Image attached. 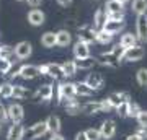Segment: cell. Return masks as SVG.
Returning <instances> with one entry per match:
<instances>
[{
    "label": "cell",
    "mask_w": 147,
    "mask_h": 140,
    "mask_svg": "<svg viewBox=\"0 0 147 140\" xmlns=\"http://www.w3.org/2000/svg\"><path fill=\"white\" fill-rule=\"evenodd\" d=\"M54 93H56V86L46 83V85L39 86V90L36 91V94L33 96V101H34V103H39V101H42V103H49V101L54 98Z\"/></svg>",
    "instance_id": "6da1fadb"
},
{
    "label": "cell",
    "mask_w": 147,
    "mask_h": 140,
    "mask_svg": "<svg viewBox=\"0 0 147 140\" xmlns=\"http://www.w3.org/2000/svg\"><path fill=\"white\" fill-rule=\"evenodd\" d=\"M49 132V127H47V122L46 121H41V122H36V124H33L30 129H26L25 132V137L28 140H34V139H39L42 137L44 134Z\"/></svg>",
    "instance_id": "7a4b0ae2"
},
{
    "label": "cell",
    "mask_w": 147,
    "mask_h": 140,
    "mask_svg": "<svg viewBox=\"0 0 147 140\" xmlns=\"http://www.w3.org/2000/svg\"><path fill=\"white\" fill-rule=\"evenodd\" d=\"M79 39L80 41H85L88 42V44H92V42L96 41V29H95L93 25H82L79 28Z\"/></svg>",
    "instance_id": "3957f363"
},
{
    "label": "cell",
    "mask_w": 147,
    "mask_h": 140,
    "mask_svg": "<svg viewBox=\"0 0 147 140\" xmlns=\"http://www.w3.org/2000/svg\"><path fill=\"white\" fill-rule=\"evenodd\" d=\"M144 56H146L144 47L141 44H137V46H132L129 49H126V52H124V60L126 62H139V60L144 59Z\"/></svg>",
    "instance_id": "277c9868"
},
{
    "label": "cell",
    "mask_w": 147,
    "mask_h": 140,
    "mask_svg": "<svg viewBox=\"0 0 147 140\" xmlns=\"http://www.w3.org/2000/svg\"><path fill=\"white\" fill-rule=\"evenodd\" d=\"M136 34L141 42H147V13L146 15H137Z\"/></svg>",
    "instance_id": "5b68a950"
},
{
    "label": "cell",
    "mask_w": 147,
    "mask_h": 140,
    "mask_svg": "<svg viewBox=\"0 0 147 140\" xmlns=\"http://www.w3.org/2000/svg\"><path fill=\"white\" fill-rule=\"evenodd\" d=\"M106 21H108V11H106L105 7H100V8H96V11H95L93 15V26L96 31H100V29H103L106 25Z\"/></svg>",
    "instance_id": "8992f818"
},
{
    "label": "cell",
    "mask_w": 147,
    "mask_h": 140,
    "mask_svg": "<svg viewBox=\"0 0 147 140\" xmlns=\"http://www.w3.org/2000/svg\"><path fill=\"white\" fill-rule=\"evenodd\" d=\"M31 52H33V46H31V42H28V41H20L15 46V54L18 57V60L28 59L31 56Z\"/></svg>",
    "instance_id": "52a82bcc"
},
{
    "label": "cell",
    "mask_w": 147,
    "mask_h": 140,
    "mask_svg": "<svg viewBox=\"0 0 147 140\" xmlns=\"http://www.w3.org/2000/svg\"><path fill=\"white\" fill-rule=\"evenodd\" d=\"M98 60V64H101V65H106V67H111V68H116L118 65H119V59L116 57L115 54L111 51L108 52H103V54H100V57L96 59Z\"/></svg>",
    "instance_id": "ba28073f"
},
{
    "label": "cell",
    "mask_w": 147,
    "mask_h": 140,
    "mask_svg": "<svg viewBox=\"0 0 147 140\" xmlns=\"http://www.w3.org/2000/svg\"><path fill=\"white\" fill-rule=\"evenodd\" d=\"M8 114H10V121L13 122V124H18V122H21L23 121V117H25V109H23V106L18 103H13L8 106Z\"/></svg>",
    "instance_id": "9c48e42d"
},
{
    "label": "cell",
    "mask_w": 147,
    "mask_h": 140,
    "mask_svg": "<svg viewBox=\"0 0 147 140\" xmlns=\"http://www.w3.org/2000/svg\"><path fill=\"white\" fill-rule=\"evenodd\" d=\"M100 132H101V139L111 140L116 135V122L111 121V119L105 121V122L101 124V127H100Z\"/></svg>",
    "instance_id": "30bf717a"
},
{
    "label": "cell",
    "mask_w": 147,
    "mask_h": 140,
    "mask_svg": "<svg viewBox=\"0 0 147 140\" xmlns=\"http://www.w3.org/2000/svg\"><path fill=\"white\" fill-rule=\"evenodd\" d=\"M46 21V15L39 8H31L28 11V23L33 26H42Z\"/></svg>",
    "instance_id": "8fae6325"
},
{
    "label": "cell",
    "mask_w": 147,
    "mask_h": 140,
    "mask_svg": "<svg viewBox=\"0 0 147 140\" xmlns=\"http://www.w3.org/2000/svg\"><path fill=\"white\" fill-rule=\"evenodd\" d=\"M41 75L39 65H21L20 67V77L25 80H33Z\"/></svg>",
    "instance_id": "7c38bea8"
},
{
    "label": "cell",
    "mask_w": 147,
    "mask_h": 140,
    "mask_svg": "<svg viewBox=\"0 0 147 140\" xmlns=\"http://www.w3.org/2000/svg\"><path fill=\"white\" fill-rule=\"evenodd\" d=\"M74 57L75 59H84L90 57V44L85 41H77L74 44Z\"/></svg>",
    "instance_id": "4fadbf2b"
},
{
    "label": "cell",
    "mask_w": 147,
    "mask_h": 140,
    "mask_svg": "<svg viewBox=\"0 0 147 140\" xmlns=\"http://www.w3.org/2000/svg\"><path fill=\"white\" fill-rule=\"evenodd\" d=\"M25 132H26V129L23 127L21 122L13 124V125H10V129H8L7 140H23V139H25Z\"/></svg>",
    "instance_id": "5bb4252c"
},
{
    "label": "cell",
    "mask_w": 147,
    "mask_h": 140,
    "mask_svg": "<svg viewBox=\"0 0 147 140\" xmlns=\"http://www.w3.org/2000/svg\"><path fill=\"white\" fill-rule=\"evenodd\" d=\"M124 26H126V23H124V20H111V18H108V21H106L105 25V29L106 33H110V34H118L119 31H123L124 29Z\"/></svg>",
    "instance_id": "9a60e30c"
},
{
    "label": "cell",
    "mask_w": 147,
    "mask_h": 140,
    "mask_svg": "<svg viewBox=\"0 0 147 140\" xmlns=\"http://www.w3.org/2000/svg\"><path fill=\"white\" fill-rule=\"evenodd\" d=\"M127 99H129V94L126 93V91H115V93H111L110 96H108V101L111 103V106L113 108H119L123 103H126Z\"/></svg>",
    "instance_id": "2e32d148"
},
{
    "label": "cell",
    "mask_w": 147,
    "mask_h": 140,
    "mask_svg": "<svg viewBox=\"0 0 147 140\" xmlns=\"http://www.w3.org/2000/svg\"><path fill=\"white\" fill-rule=\"evenodd\" d=\"M103 82L105 80H103V75L101 73H90L88 77L85 78V83L88 85L90 88H93L95 91L103 88Z\"/></svg>",
    "instance_id": "e0dca14e"
},
{
    "label": "cell",
    "mask_w": 147,
    "mask_h": 140,
    "mask_svg": "<svg viewBox=\"0 0 147 140\" xmlns=\"http://www.w3.org/2000/svg\"><path fill=\"white\" fill-rule=\"evenodd\" d=\"M47 75L54 80H62L65 78V73H64L62 64H47Z\"/></svg>",
    "instance_id": "ac0fdd59"
},
{
    "label": "cell",
    "mask_w": 147,
    "mask_h": 140,
    "mask_svg": "<svg viewBox=\"0 0 147 140\" xmlns=\"http://www.w3.org/2000/svg\"><path fill=\"white\" fill-rule=\"evenodd\" d=\"M139 42L141 41H139V38H137L136 33H124V34L119 38V44L123 47H126V49H129V47H132V46H137Z\"/></svg>",
    "instance_id": "d6986e66"
},
{
    "label": "cell",
    "mask_w": 147,
    "mask_h": 140,
    "mask_svg": "<svg viewBox=\"0 0 147 140\" xmlns=\"http://www.w3.org/2000/svg\"><path fill=\"white\" fill-rule=\"evenodd\" d=\"M65 113L69 116H75V114H80V111H84V106L77 101V99H65Z\"/></svg>",
    "instance_id": "ffe728a7"
},
{
    "label": "cell",
    "mask_w": 147,
    "mask_h": 140,
    "mask_svg": "<svg viewBox=\"0 0 147 140\" xmlns=\"http://www.w3.org/2000/svg\"><path fill=\"white\" fill-rule=\"evenodd\" d=\"M41 44L46 47V49H51V47L57 46V33L46 31V33L41 36Z\"/></svg>",
    "instance_id": "44dd1931"
},
{
    "label": "cell",
    "mask_w": 147,
    "mask_h": 140,
    "mask_svg": "<svg viewBox=\"0 0 147 140\" xmlns=\"http://www.w3.org/2000/svg\"><path fill=\"white\" fill-rule=\"evenodd\" d=\"M108 15H113V13H124V3H121L118 0H108L105 5Z\"/></svg>",
    "instance_id": "7402d4cb"
},
{
    "label": "cell",
    "mask_w": 147,
    "mask_h": 140,
    "mask_svg": "<svg viewBox=\"0 0 147 140\" xmlns=\"http://www.w3.org/2000/svg\"><path fill=\"white\" fill-rule=\"evenodd\" d=\"M46 122H47V127H49V132L51 134H59L61 132V117L59 116L51 114L46 119Z\"/></svg>",
    "instance_id": "603a6c76"
},
{
    "label": "cell",
    "mask_w": 147,
    "mask_h": 140,
    "mask_svg": "<svg viewBox=\"0 0 147 140\" xmlns=\"http://www.w3.org/2000/svg\"><path fill=\"white\" fill-rule=\"evenodd\" d=\"M72 42V34L67 29H59L57 31V46L59 47H67Z\"/></svg>",
    "instance_id": "cb8c5ba5"
},
{
    "label": "cell",
    "mask_w": 147,
    "mask_h": 140,
    "mask_svg": "<svg viewBox=\"0 0 147 140\" xmlns=\"http://www.w3.org/2000/svg\"><path fill=\"white\" fill-rule=\"evenodd\" d=\"M74 60H75V65H77V68H80V70H90V68H92L95 64H96V59H93V57L74 59Z\"/></svg>",
    "instance_id": "d4e9b609"
},
{
    "label": "cell",
    "mask_w": 147,
    "mask_h": 140,
    "mask_svg": "<svg viewBox=\"0 0 147 140\" xmlns=\"http://www.w3.org/2000/svg\"><path fill=\"white\" fill-rule=\"evenodd\" d=\"M131 10L136 15H146L147 13V0H132Z\"/></svg>",
    "instance_id": "484cf974"
},
{
    "label": "cell",
    "mask_w": 147,
    "mask_h": 140,
    "mask_svg": "<svg viewBox=\"0 0 147 140\" xmlns=\"http://www.w3.org/2000/svg\"><path fill=\"white\" fill-rule=\"evenodd\" d=\"M75 88H77V96H92L95 90L90 88L85 82H79L75 83Z\"/></svg>",
    "instance_id": "4316f807"
},
{
    "label": "cell",
    "mask_w": 147,
    "mask_h": 140,
    "mask_svg": "<svg viewBox=\"0 0 147 140\" xmlns=\"http://www.w3.org/2000/svg\"><path fill=\"white\" fill-rule=\"evenodd\" d=\"M62 68H64V73H65V77H74L75 73H77V65H75V60H65L62 64Z\"/></svg>",
    "instance_id": "83f0119b"
},
{
    "label": "cell",
    "mask_w": 147,
    "mask_h": 140,
    "mask_svg": "<svg viewBox=\"0 0 147 140\" xmlns=\"http://www.w3.org/2000/svg\"><path fill=\"white\" fill-rule=\"evenodd\" d=\"M111 41H113V34L106 33L105 29L96 31V42H100V44H110Z\"/></svg>",
    "instance_id": "f1b7e54d"
},
{
    "label": "cell",
    "mask_w": 147,
    "mask_h": 140,
    "mask_svg": "<svg viewBox=\"0 0 147 140\" xmlns=\"http://www.w3.org/2000/svg\"><path fill=\"white\" fill-rule=\"evenodd\" d=\"M30 94V91H28L25 86H21V85H15V88H13V98L15 99H25Z\"/></svg>",
    "instance_id": "f546056e"
},
{
    "label": "cell",
    "mask_w": 147,
    "mask_h": 140,
    "mask_svg": "<svg viewBox=\"0 0 147 140\" xmlns=\"http://www.w3.org/2000/svg\"><path fill=\"white\" fill-rule=\"evenodd\" d=\"M136 80L139 83V86L147 88V68H139L136 73Z\"/></svg>",
    "instance_id": "4dcf8cb0"
},
{
    "label": "cell",
    "mask_w": 147,
    "mask_h": 140,
    "mask_svg": "<svg viewBox=\"0 0 147 140\" xmlns=\"http://www.w3.org/2000/svg\"><path fill=\"white\" fill-rule=\"evenodd\" d=\"M13 88H15V85L3 83L2 85V90H0V96L2 98H13Z\"/></svg>",
    "instance_id": "1f68e13d"
},
{
    "label": "cell",
    "mask_w": 147,
    "mask_h": 140,
    "mask_svg": "<svg viewBox=\"0 0 147 140\" xmlns=\"http://www.w3.org/2000/svg\"><path fill=\"white\" fill-rule=\"evenodd\" d=\"M11 67H13V62H11V60L0 57V73H2V75H8Z\"/></svg>",
    "instance_id": "d6a6232c"
},
{
    "label": "cell",
    "mask_w": 147,
    "mask_h": 140,
    "mask_svg": "<svg viewBox=\"0 0 147 140\" xmlns=\"http://www.w3.org/2000/svg\"><path fill=\"white\" fill-rule=\"evenodd\" d=\"M136 121H137V124H139V127H142V129H147V111H146V109H142L141 113L137 114Z\"/></svg>",
    "instance_id": "836d02e7"
},
{
    "label": "cell",
    "mask_w": 147,
    "mask_h": 140,
    "mask_svg": "<svg viewBox=\"0 0 147 140\" xmlns=\"http://www.w3.org/2000/svg\"><path fill=\"white\" fill-rule=\"evenodd\" d=\"M129 101H131V99H127L126 103H123L119 108H116L119 117H129Z\"/></svg>",
    "instance_id": "e575fe53"
},
{
    "label": "cell",
    "mask_w": 147,
    "mask_h": 140,
    "mask_svg": "<svg viewBox=\"0 0 147 140\" xmlns=\"http://www.w3.org/2000/svg\"><path fill=\"white\" fill-rule=\"evenodd\" d=\"M111 52L115 54L116 57L119 59V60H123L124 59V52H126V47H123L121 44H115V46L111 47Z\"/></svg>",
    "instance_id": "d590c367"
},
{
    "label": "cell",
    "mask_w": 147,
    "mask_h": 140,
    "mask_svg": "<svg viewBox=\"0 0 147 140\" xmlns=\"http://www.w3.org/2000/svg\"><path fill=\"white\" fill-rule=\"evenodd\" d=\"M142 109L136 101H129V117H137V114L141 113Z\"/></svg>",
    "instance_id": "8d00e7d4"
},
{
    "label": "cell",
    "mask_w": 147,
    "mask_h": 140,
    "mask_svg": "<svg viewBox=\"0 0 147 140\" xmlns=\"http://www.w3.org/2000/svg\"><path fill=\"white\" fill-rule=\"evenodd\" d=\"M85 134L88 137V140H101V132L100 129H87Z\"/></svg>",
    "instance_id": "74e56055"
},
{
    "label": "cell",
    "mask_w": 147,
    "mask_h": 140,
    "mask_svg": "<svg viewBox=\"0 0 147 140\" xmlns=\"http://www.w3.org/2000/svg\"><path fill=\"white\" fill-rule=\"evenodd\" d=\"M10 121V114H8V108L5 106H0V125L7 124Z\"/></svg>",
    "instance_id": "f35d334b"
},
{
    "label": "cell",
    "mask_w": 147,
    "mask_h": 140,
    "mask_svg": "<svg viewBox=\"0 0 147 140\" xmlns=\"http://www.w3.org/2000/svg\"><path fill=\"white\" fill-rule=\"evenodd\" d=\"M108 18H111V20H124V13H113V15H108Z\"/></svg>",
    "instance_id": "ab89813d"
},
{
    "label": "cell",
    "mask_w": 147,
    "mask_h": 140,
    "mask_svg": "<svg viewBox=\"0 0 147 140\" xmlns=\"http://www.w3.org/2000/svg\"><path fill=\"white\" fill-rule=\"evenodd\" d=\"M26 2H28V5L33 7V8H38L41 5V0H26Z\"/></svg>",
    "instance_id": "60d3db41"
},
{
    "label": "cell",
    "mask_w": 147,
    "mask_h": 140,
    "mask_svg": "<svg viewBox=\"0 0 147 140\" xmlns=\"http://www.w3.org/2000/svg\"><path fill=\"white\" fill-rule=\"evenodd\" d=\"M144 137H142V134H132L129 135V137H126V140H142Z\"/></svg>",
    "instance_id": "b9f144b4"
},
{
    "label": "cell",
    "mask_w": 147,
    "mask_h": 140,
    "mask_svg": "<svg viewBox=\"0 0 147 140\" xmlns=\"http://www.w3.org/2000/svg\"><path fill=\"white\" fill-rule=\"evenodd\" d=\"M74 140H88V137H87L85 132H79V134L75 135V139H74Z\"/></svg>",
    "instance_id": "7bdbcfd3"
},
{
    "label": "cell",
    "mask_w": 147,
    "mask_h": 140,
    "mask_svg": "<svg viewBox=\"0 0 147 140\" xmlns=\"http://www.w3.org/2000/svg\"><path fill=\"white\" fill-rule=\"evenodd\" d=\"M56 2H57L61 7H69L70 3H72V0H56Z\"/></svg>",
    "instance_id": "ee69618b"
},
{
    "label": "cell",
    "mask_w": 147,
    "mask_h": 140,
    "mask_svg": "<svg viewBox=\"0 0 147 140\" xmlns=\"http://www.w3.org/2000/svg\"><path fill=\"white\" fill-rule=\"evenodd\" d=\"M49 140H65L61 134H51V139Z\"/></svg>",
    "instance_id": "f6af8a7d"
},
{
    "label": "cell",
    "mask_w": 147,
    "mask_h": 140,
    "mask_svg": "<svg viewBox=\"0 0 147 140\" xmlns=\"http://www.w3.org/2000/svg\"><path fill=\"white\" fill-rule=\"evenodd\" d=\"M118 2H121V3H127L129 0H118Z\"/></svg>",
    "instance_id": "bcb514c9"
},
{
    "label": "cell",
    "mask_w": 147,
    "mask_h": 140,
    "mask_svg": "<svg viewBox=\"0 0 147 140\" xmlns=\"http://www.w3.org/2000/svg\"><path fill=\"white\" fill-rule=\"evenodd\" d=\"M18 2H23V0H18ZM25 2H26V0H25Z\"/></svg>",
    "instance_id": "7dc6e473"
},
{
    "label": "cell",
    "mask_w": 147,
    "mask_h": 140,
    "mask_svg": "<svg viewBox=\"0 0 147 140\" xmlns=\"http://www.w3.org/2000/svg\"><path fill=\"white\" fill-rule=\"evenodd\" d=\"M0 90H2V85H0Z\"/></svg>",
    "instance_id": "c3c4849f"
},
{
    "label": "cell",
    "mask_w": 147,
    "mask_h": 140,
    "mask_svg": "<svg viewBox=\"0 0 147 140\" xmlns=\"http://www.w3.org/2000/svg\"><path fill=\"white\" fill-rule=\"evenodd\" d=\"M0 106H2V103H0Z\"/></svg>",
    "instance_id": "681fc988"
}]
</instances>
